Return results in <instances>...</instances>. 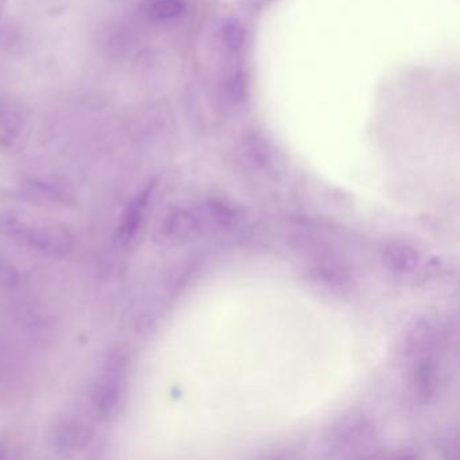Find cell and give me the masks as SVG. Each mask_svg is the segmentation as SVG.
Returning a JSON list of instances; mask_svg holds the SVG:
<instances>
[{
  "label": "cell",
  "mask_w": 460,
  "mask_h": 460,
  "mask_svg": "<svg viewBox=\"0 0 460 460\" xmlns=\"http://www.w3.org/2000/svg\"><path fill=\"white\" fill-rule=\"evenodd\" d=\"M226 93L233 103H241L246 98V80L243 75L235 74L226 83Z\"/></svg>",
  "instance_id": "cell-13"
},
{
  "label": "cell",
  "mask_w": 460,
  "mask_h": 460,
  "mask_svg": "<svg viewBox=\"0 0 460 460\" xmlns=\"http://www.w3.org/2000/svg\"><path fill=\"white\" fill-rule=\"evenodd\" d=\"M222 40L226 49L231 53L241 52L246 41V31L238 21H227L222 28Z\"/></svg>",
  "instance_id": "cell-11"
},
{
  "label": "cell",
  "mask_w": 460,
  "mask_h": 460,
  "mask_svg": "<svg viewBox=\"0 0 460 460\" xmlns=\"http://www.w3.org/2000/svg\"><path fill=\"white\" fill-rule=\"evenodd\" d=\"M155 181L147 182L133 199L123 212L120 219L119 227H118V241L128 246L133 243L141 231L142 225L146 220L147 211L152 203L153 195H155Z\"/></svg>",
  "instance_id": "cell-6"
},
{
  "label": "cell",
  "mask_w": 460,
  "mask_h": 460,
  "mask_svg": "<svg viewBox=\"0 0 460 460\" xmlns=\"http://www.w3.org/2000/svg\"><path fill=\"white\" fill-rule=\"evenodd\" d=\"M20 133V122L18 118L13 114H4L0 119V137L2 138L14 139L15 136Z\"/></svg>",
  "instance_id": "cell-14"
},
{
  "label": "cell",
  "mask_w": 460,
  "mask_h": 460,
  "mask_svg": "<svg viewBox=\"0 0 460 460\" xmlns=\"http://www.w3.org/2000/svg\"><path fill=\"white\" fill-rule=\"evenodd\" d=\"M145 10L153 21L166 22L182 15L185 12V2L184 0H149Z\"/></svg>",
  "instance_id": "cell-10"
},
{
  "label": "cell",
  "mask_w": 460,
  "mask_h": 460,
  "mask_svg": "<svg viewBox=\"0 0 460 460\" xmlns=\"http://www.w3.org/2000/svg\"><path fill=\"white\" fill-rule=\"evenodd\" d=\"M438 336L435 325L427 320H419L406 331L402 343V355L409 367L419 363L435 360Z\"/></svg>",
  "instance_id": "cell-3"
},
{
  "label": "cell",
  "mask_w": 460,
  "mask_h": 460,
  "mask_svg": "<svg viewBox=\"0 0 460 460\" xmlns=\"http://www.w3.org/2000/svg\"><path fill=\"white\" fill-rule=\"evenodd\" d=\"M53 444L58 451L74 452L84 449L93 438V427L84 417L66 413L52 428Z\"/></svg>",
  "instance_id": "cell-4"
},
{
  "label": "cell",
  "mask_w": 460,
  "mask_h": 460,
  "mask_svg": "<svg viewBox=\"0 0 460 460\" xmlns=\"http://www.w3.org/2000/svg\"><path fill=\"white\" fill-rule=\"evenodd\" d=\"M0 234L17 246L45 257L64 258L75 249V238L68 228L17 214L0 217Z\"/></svg>",
  "instance_id": "cell-1"
},
{
  "label": "cell",
  "mask_w": 460,
  "mask_h": 460,
  "mask_svg": "<svg viewBox=\"0 0 460 460\" xmlns=\"http://www.w3.org/2000/svg\"><path fill=\"white\" fill-rule=\"evenodd\" d=\"M128 358L122 347L111 349L93 381V405L96 414L110 420L117 416L128 386Z\"/></svg>",
  "instance_id": "cell-2"
},
{
  "label": "cell",
  "mask_w": 460,
  "mask_h": 460,
  "mask_svg": "<svg viewBox=\"0 0 460 460\" xmlns=\"http://www.w3.org/2000/svg\"><path fill=\"white\" fill-rule=\"evenodd\" d=\"M381 258L385 268L400 276L416 270L421 262L420 252L411 244L401 243V242L387 243L382 249Z\"/></svg>",
  "instance_id": "cell-8"
},
{
  "label": "cell",
  "mask_w": 460,
  "mask_h": 460,
  "mask_svg": "<svg viewBox=\"0 0 460 460\" xmlns=\"http://www.w3.org/2000/svg\"><path fill=\"white\" fill-rule=\"evenodd\" d=\"M200 215L184 207L172 208L161 222L158 236L164 243L180 244L195 238L201 230Z\"/></svg>",
  "instance_id": "cell-5"
},
{
  "label": "cell",
  "mask_w": 460,
  "mask_h": 460,
  "mask_svg": "<svg viewBox=\"0 0 460 460\" xmlns=\"http://www.w3.org/2000/svg\"><path fill=\"white\" fill-rule=\"evenodd\" d=\"M411 368V382H413L414 393L420 400L429 401L436 389V360L419 363Z\"/></svg>",
  "instance_id": "cell-9"
},
{
  "label": "cell",
  "mask_w": 460,
  "mask_h": 460,
  "mask_svg": "<svg viewBox=\"0 0 460 460\" xmlns=\"http://www.w3.org/2000/svg\"><path fill=\"white\" fill-rule=\"evenodd\" d=\"M206 212L209 219L220 227H227L234 222V214L225 204L217 201H209L206 206Z\"/></svg>",
  "instance_id": "cell-12"
},
{
  "label": "cell",
  "mask_w": 460,
  "mask_h": 460,
  "mask_svg": "<svg viewBox=\"0 0 460 460\" xmlns=\"http://www.w3.org/2000/svg\"><path fill=\"white\" fill-rule=\"evenodd\" d=\"M7 2L9 0H0V18H2V15H4V9H6Z\"/></svg>",
  "instance_id": "cell-15"
},
{
  "label": "cell",
  "mask_w": 460,
  "mask_h": 460,
  "mask_svg": "<svg viewBox=\"0 0 460 460\" xmlns=\"http://www.w3.org/2000/svg\"><path fill=\"white\" fill-rule=\"evenodd\" d=\"M376 441V430L365 419H349L333 433V443L344 452H362L370 448Z\"/></svg>",
  "instance_id": "cell-7"
}]
</instances>
